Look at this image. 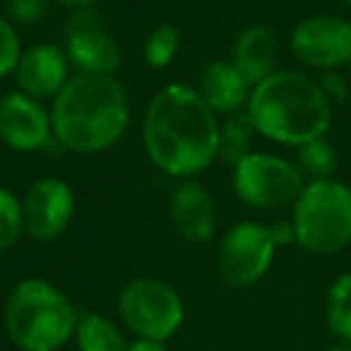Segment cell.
Segmentation results:
<instances>
[{"label":"cell","mask_w":351,"mask_h":351,"mask_svg":"<svg viewBox=\"0 0 351 351\" xmlns=\"http://www.w3.org/2000/svg\"><path fill=\"white\" fill-rule=\"evenodd\" d=\"M142 145L166 176L195 178L219 159V118L195 87L171 82L147 106Z\"/></svg>","instance_id":"1"},{"label":"cell","mask_w":351,"mask_h":351,"mask_svg":"<svg viewBox=\"0 0 351 351\" xmlns=\"http://www.w3.org/2000/svg\"><path fill=\"white\" fill-rule=\"evenodd\" d=\"M58 145L75 154H101L130 125V99L113 75H75L51 104Z\"/></svg>","instance_id":"2"},{"label":"cell","mask_w":351,"mask_h":351,"mask_svg":"<svg viewBox=\"0 0 351 351\" xmlns=\"http://www.w3.org/2000/svg\"><path fill=\"white\" fill-rule=\"evenodd\" d=\"M245 113L258 135L284 147L327 137L332 128V101L317 77L301 70H277L255 84Z\"/></svg>","instance_id":"3"},{"label":"cell","mask_w":351,"mask_h":351,"mask_svg":"<svg viewBox=\"0 0 351 351\" xmlns=\"http://www.w3.org/2000/svg\"><path fill=\"white\" fill-rule=\"evenodd\" d=\"M77 311L46 279H22L5 303V330L22 351H58L75 337Z\"/></svg>","instance_id":"4"},{"label":"cell","mask_w":351,"mask_h":351,"mask_svg":"<svg viewBox=\"0 0 351 351\" xmlns=\"http://www.w3.org/2000/svg\"><path fill=\"white\" fill-rule=\"evenodd\" d=\"M296 245L311 255H337L351 245V188L344 181L306 183L291 207Z\"/></svg>","instance_id":"5"},{"label":"cell","mask_w":351,"mask_h":351,"mask_svg":"<svg viewBox=\"0 0 351 351\" xmlns=\"http://www.w3.org/2000/svg\"><path fill=\"white\" fill-rule=\"evenodd\" d=\"M118 313L135 339L169 341L186 320L181 293L154 277L128 282L118 293Z\"/></svg>","instance_id":"6"},{"label":"cell","mask_w":351,"mask_h":351,"mask_svg":"<svg viewBox=\"0 0 351 351\" xmlns=\"http://www.w3.org/2000/svg\"><path fill=\"white\" fill-rule=\"evenodd\" d=\"M234 193L253 210H282L293 207L306 178L298 166L269 152H250L234 166Z\"/></svg>","instance_id":"7"},{"label":"cell","mask_w":351,"mask_h":351,"mask_svg":"<svg viewBox=\"0 0 351 351\" xmlns=\"http://www.w3.org/2000/svg\"><path fill=\"white\" fill-rule=\"evenodd\" d=\"M269 226L260 221H239L219 243V277L231 289H248L269 272L277 255Z\"/></svg>","instance_id":"8"},{"label":"cell","mask_w":351,"mask_h":351,"mask_svg":"<svg viewBox=\"0 0 351 351\" xmlns=\"http://www.w3.org/2000/svg\"><path fill=\"white\" fill-rule=\"evenodd\" d=\"M289 49L311 70H341L351 63V20L327 12L306 17L291 29Z\"/></svg>","instance_id":"9"},{"label":"cell","mask_w":351,"mask_h":351,"mask_svg":"<svg viewBox=\"0 0 351 351\" xmlns=\"http://www.w3.org/2000/svg\"><path fill=\"white\" fill-rule=\"evenodd\" d=\"M65 56L77 75H116L123 49L94 8L75 10L65 25Z\"/></svg>","instance_id":"10"},{"label":"cell","mask_w":351,"mask_h":351,"mask_svg":"<svg viewBox=\"0 0 351 351\" xmlns=\"http://www.w3.org/2000/svg\"><path fill=\"white\" fill-rule=\"evenodd\" d=\"M75 219V193L63 178L44 176L27 188L22 197L25 234L36 241H56Z\"/></svg>","instance_id":"11"},{"label":"cell","mask_w":351,"mask_h":351,"mask_svg":"<svg viewBox=\"0 0 351 351\" xmlns=\"http://www.w3.org/2000/svg\"><path fill=\"white\" fill-rule=\"evenodd\" d=\"M51 140H53V123L44 101L32 99L20 89L0 97V142L8 149L32 154L44 149Z\"/></svg>","instance_id":"12"},{"label":"cell","mask_w":351,"mask_h":351,"mask_svg":"<svg viewBox=\"0 0 351 351\" xmlns=\"http://www.w3.org/2000/svg\"><path fill=\"white\" fill-rule=\"evenodd\" d=\"M70 68L73 65L65 56V49L56 44H34L25 49L15 70L17 87L32 99L53 101L70 82Z\"/></svg>","instance_id":"13"},{"label":"cell","mask_w":351,"mask_h":351,"mask_svg":"<svg viewBox=\"0 0 351 351\" xmlns=\"http://www.w3.org/2000/svg\"><path fill=\"white\" fill-rule=\"evenodd\" d=\"M169 217L176 234L188 243H207L217 234V205L197 178H183L169 197Z\"/></svg>","instance_id":"14"},{"label":"cell","mask_w":351,"mask_h":351,"mask_svg":"<svg viewBox=\"0 0 351 351\" xmlns=\"http://www.w3.org/2000/svg\"><path fill=\"white\" fill-rule=\"evenodd\" d=\"M197 92L205 99V104L217 113V116H234L248 108L250 101V82L239 73L231 60H212L205 65L197 82Z\"/></svg>","instance_id":"15"},{"label":"cell","mask_w":351,"mask_h":351,"mask_svg":"<svg viewBox=\"0 0 351 351\" xmlns=\"http://www.w3.org/2000/svg\"><path fill=\"white\" fill-rule=\"evenodd\" d=\"M279 60V39L269 27L253 25L239 34L234 44V58L231 63L239 68V73L250 82V87L267 80L277 73Z\"/></svg>","instance_id":"16"},{"label":"cell","mask_w":351,"mask_h":351,"mask_svg":"<svg viewBox=\"0 0 351 351\" xmlns=\"http://www.w3.org/2000/svg\"><path fill=\"white\" fill-rule=\"evenodd\" d=\"M75 344L80 351H125L128 341L113 320L101 313H87L80 315L77 330H75Z\"/></svg>","instance_id":"17"},{"label":"cell","mask_w":351,"mask_h":351,"mask_svg":"<svg viewBox=\"0 0 351 351\" xmlns=\"http://www.w3.org/2000/svg\"><path fill=\"white\" fill-rule=\"evenodd\" d=\"M325 322L337 341L351 344V272L339 274L327 289Z\"/></svg>","instance_id":"18"},{"label":"cell","mask_w":351,"mask_h":351,"mask_svg":"<svg viewBox=\"0 0 351 351\" xmlns=\"http://www.w3.org/2000/svg\"><path fill=\"white\" fill-rule=\"evenodd\" d=\"M255 135L258 130L245 111L226 116L224 121H219V159L236 166L243 156L253 152L250 147H253Z\"/></svg>","instance_id":"19"},{"label":"cell","mask_w":351,"mask_h":351,"mask_svg":"<svg viewBox=\"0 0 351 351\" xmlns=\"http://www.w3.org/2000/svg\"><path fill=\"white\" fill-rule=\"evenodd\" d=\"M293 164L298 166L306 183L327 181V178H335V171L339 166V154L327 137H317V140L296 147V161Z\"/></svg>","instance_id":"20"},{"label":"cell","mask_w":351,"mask_h":351,"mask_svg":"<svg viewBox=\"0 0 351 351\" xmlns=\"http://www.w3.org/2000/svg\"><path fill=\"white\" fill-rule=\"evenodd\" d=\"M178 49H181V32L176 29L173 25H159L145 39L142 58H145L147 68L164 70L176 60Z\"/></svg>","instance_id":"21"},{"label":"cell","mask_w":351,"mask_h":351,"mask_svg":"<svg viewBox=\"0 0 351 351\" xmlns=\"http://www.w3.org/2000/svg\"><path fill=\"white\" fill-rule=\"evenodd\" d=\"M22 234H25L22 200H17L8 188L0 186V255L15 248Z\"/></svg>","instance_id":"22"},{"label":"cell","mask_w":351,"mask_h":351,"mask_svg":"<svg viewBox=\"0 0 351 351\" xmlns=\"http://www.w3.org/2000/svg\"><path fill=\"white\" fill-rule=\"evenodd\" d=\"M22 53L25 49L17 36V27L5 15H0V80L15 75Z\"/></svg>","instance_id":"23"},{"label":"cell","mask_w":351,"mask_h":351,"mask_svg":"<svg viewBox=\"0 0 351 351\" xmlns=\"http://www.w3.org/2000/svg\"><path fill=\"white\" fill-rule=\"evenodd\" d=\"M51 0H8L5 17L15 27H32L39 25L49 12Z\"/></svg>","instance_id":"24"},{"label":"cell","mask_w":351,"mask_h":351,"mask_svg":"<svg viewBox=\"0 0 351 351\" xmlns=\"http://www.w3.org/2000/svg\"><path fill=\"white\" fill-rule=\"evenodd\" d=\"M320 82V89L325 92V97L330 99L332 104L344 101V99L351 97V80H346L339 70H330V73H320L317 77Z\"/></svg>","instance_id":"25"},{"label":"cell","mask_w":351,"mask_h":351,"mask_svg":"<svg viewBox=\"0 0 351 351\" xmlns=\"http://www.w3.org/2000/svg\"><path fill=\"white\" fill-rule=\"evenodd\" d=\"M269 234H272L277 248L296 243V231H293L291 219H279V221H274V224H269Z\"/></svg>","instance_id":"26"},{"label":"cell","mask_w":351,"mask_h":351,"mask_svg":"<svg viewBox=\"0 0 351 351\" xmlns=\"http://www.w3.org/2000/svg\"><path fill=\"white\" fill-rule=\"evenodd\" d=\"M125 351H169L166 341H152V339H132Z\"/></svg>","instance_id":"27"},{"label":"cell","mask_w":351,"mask_h":351,"mask_svg":"<svg viewBox=\"0 0 351 351\" xmlns=\"http://www.w3.org/2000/svg\"><path fill=\"white\" fill-rule=\"evenodd\" d=\"M56 3H60L65 8H73V10H89V8L97 5L99 0H56Z\"/></svg>","instance_id":"28"},{"label":"cell","mask_w":351,"mask_h":351,"mask_svg":"<svg viewBox=\"0 0 351 351\" xmlns=\"http://www.w3.org/2000/svg\"><path fill=\"white\" fill-rule=\"evenodd\" d=\"M325 351H351V344H341V341H337V344L327 346Z\"/></svg>","instance_id":"29"},{"label":"cell","mask_w":351,"mask_h":351,"mask_svg":"<svg viewBox=\"0 0 351 351\" xmlns=\"http://www.w3.org/2000/svg\"><path fill=\"white\" fill-rule=\"evenodd\" d=\"M3 164H5V159H3V149H0V173H3Z\"/></svg>","instance_id":"30"},{"label":"cell","mask_w":351,"mask_h":351,"mask_svg":"<svg viewBox=\"0 0 351 351\" xmlns=\"http://www.w3.org/2000/svg\"><path fill=\"white\" fill-rule=\"evenodd\" d=\"M344 5H346V8H349V10H351V0H344Z\"/></svg>","instance_id":"31"},{"label":"cell","mask_w":351,"mask_h":351,"mask_svg":"<svg viewBox=\"0 0 351 351\" xmlns=\"http://www.w3.org/2000/svg\"><path fill=\"white\" fill-rule=\"evenodd\" d=\"M0 282H3V274H0Z\"/></svg>","instance_id":"32"}]
</instances>
